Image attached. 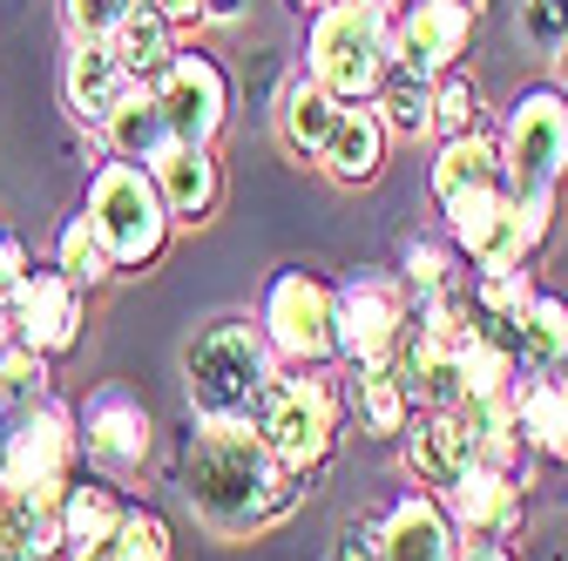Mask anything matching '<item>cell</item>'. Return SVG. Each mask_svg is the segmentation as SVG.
<instances>
[{"instance_id":"cell-1","label":"cell","mask_w":568,"mask_h":561,"mask_svg":"<svg viewBox=\"0 0 568 561\" xmlns=\"http://www.w3.org/2000/svg\"><path fill=\"white\" fill-rule=\"evenodd\" d=\"M176 487H183L190 514L217 541L271 534L305 501V480L271 460V447L257 440L251 419H196L183 434V453H176Z\"/></svg>"},{"instance_id":"cell-2","label":"cell","mask_w":568,"mask_h":561,"mask_svg":"<svg viewBox=\"0 0 568 561\" xmlns=\"http://www.w3.org/2000/svg\"><path fill=\"white\" fill-rule=\"evenodd\" d=\"M494 150H501V183L521 210V244L528 257H541L555 237L561 183H568V102L555 95V82H528L521 95H508Z\"/></svg>"},{"instance_id":"cell-3","label":"cell","mask_w":568,"mask_h":561,"mask_svg":"<svg viewBox=\"0 0 568 561\" xmlns=\"http://www.w3.org/2000/svg\"><path fill=\"white\" fill-rule=\"evenodd\" d=\"M277 373L257 318H210L183 338V399L196 419H251Z\"/></svg>"},{"instance_id":"cell-4","label":"cell","mask_w":568,"mask_h":561,"mask_svg":"<svg viewBox=\"0 0 568 561\" xmlns=\"http://www.w3.org/2000/svg\"><path fill=\"white\" fill-rule=\"evenodd\" d=\"M393 61V0H325L305 21V75L332 102H373Z\"/></svg>"},{"instance_id":"cell-5","label":"cell","mask_w":568,"mask_h":561,"mask_svg":"<svg viewBox=\"0 0 568 561\" xmlns=\"http://www.w3.org/2000/svg\"><path fill=\"white\" fill-rule=\"evenodd\" d=\"M251 427H257V440L271 447V460L284 473L312 480V473L332 467V453L345 440V386L332 379V366H318V373H277L271 392L251 412Z\"/></svg>"},{"instance_id":"cell-6","label":"cell","mask_w":568,"mask_h":561,"mask_svg":"<svg viewBox=\"0 0 568 561\" xmlns=\"http://www.w3.org/2000/svg\"><path fill=\"white\" fill-rule=\"evenodd\" d=\"M82 217H89V231L102 237V251H109L115 277H142V271H156V264H163V251H170V237H176L170 210H163V196H156L150 163H122V156L95 163L89 196H82Z\"/></svg>"},{"instance_id":"cell-7","label":"cell","mask_w":568,"mask_h":561,"mask_svg":"<svg viewBox=\"0 0 568 561\" xmlns=\"http://www.w3.org/2000/svg\"><path fill=\"white\" fill-rule=\"evenodd\" d=\"M257 332L271 345V359L284 373H318L338 366V345H332V285L305 264H277L264 277V298H257Z\"/></svg>"},{"instance_id":"cell-8","label":"cell","mask_w":568,"mask_h":561,"mask_svg":"<svg viewBox=\"0 0 568 561\" xmlns=\"http://www.w3.org/2000/svg\"><path fill=\"white\" fill-rule=\"evenodd\" d=\"M413 325V298L399 292L393 271H345L332 285V345H338V366H393L399 338Z\"/></svg>"},{"instance_id":"cell-9","label":"cell","mask_w":568,"mask_h":561,"mask_svg":"<svg viewBox=\"0 0 568 561\" xmlns=\"http://www.w3.org/2000/svg\"><path fill=\"white\" fill-rule=\"evenodd\" d=\"M82 473V447H75V406L61 392H48L41 406H28L8 440H0V494H61Z\"/></svg>"},{"instance_id":"cell-10","label":"cell","mask_w":568,"mask_h":561,"mask_svg":"<svg viewBox=\"0 0 568 561\" xmlns=\"http://www.w3.org/2000/svg\"><path fill=\"white\" fill-rule=\"evenodd\" d=\"M75 447H82V467L129 487L156 453V419H150V399L129 392V386H95L82 406H75Z\"/></svg>"},{"instance_id":"cell-11","label":"cell","mask_w":568,"mask_h":561,"mask_svg":"<svg viewBox=\"0 0 568 561\" xmlns=\"http://www.w3.org/2000/svg\"><path fill=\"white\" fill-rule=\"evenodd\" d=\"M150 95L163 102L176 143H210V150H217L224 129H231V115H237V82H231V68H224L217 54H203V48H176V61L150 82Z\"/></svg>"},{"instance_id":"cell-12","label":"cell","mask_w":568,"mask_h":561,"mask_svg":"<svg viewBox=\"0 0 568 561\" xmlns=\"http://www.w3.org/2000/svg\"><path fill=\"white\" fill-rule=\"evenodd\" d=\"M474 8L467 0H393V61L399 75H419V82H440L447 68H460L467 54V34H474Z\"/></svg>"},{"instance_id":"cell-13","label":"cell","mask_w":568,"mask_h":561,"mask_svg":"<svg viewBox=\"0 0 568 561\" xmlns=\"http://www.w3.org/2000/svg\"><path fill=\"white\" fill-rule=\"evenodd\" d=\"M82 325H89V298L68 285L54 264H34V271L21 277L14 305H8L14 345H28V353H41V359H68V353L82 345Z\"/></svg>"},{"instance_id":"cell-14","label":"cell","mask_w":568,"mask_h":561,"mask_svg":"<svg viewBox=\"0 0 568 561\" xmlns=\"http://www.w3.org/2000/svg\"><path fill=\"white\" fill-rule=\"evenodd\" d=\"M440 501H447L460 541H508L515 548V534L528 528V487L501 467H487V460H474Z\"/></svg>"},{"instance_id":"cell-15","label":"cell","mask_w":568,"mask_h":561,"mask_svg":"<svg viewBox=\"0 0 568 561\" xmlns=\"http://www.w3.org/2000/svg\"><path fill=\"white\" fill-rule=\"evenodd\" d=\"M373 534H379V561H454L460 554V528L447 501L426 494V487H406L386 514H373Z\"/></svg>"},{"instance_id":"cell-16","label":"cell","mask_w":568,"mask_h":561,"mask_svg":"<svg viewBox=\"0 0 568 561\" xmlns=\"http://www.w3.org/2000/svg\"><path fill=\"white\" fill-rule=\"evenodd\" d=\"M150 176H156V196H163L176 231H196V224H210L224 210V163H217L210 143H170L150 163Z\"/></svg>"},{"instance_id":"cell-17","label":"cell","mask_w":568,"mask_h":561,"mask_svg":"<svg viewBox=\"0 0 568 561\" xmlns=\"http://www.w3.org/2000/svg\"><path fill=\"white\" fill-rule=\"evenodd\" d=\"M399 453H406V480L426 487V494H447V487L480 460L460 412H413L406 434H399Z\"/></svg>"},{"instance_id":"cell-18","label":"cell","mask_w":568,"mask_h":561,"mask_svg":"<svg viewBox=\"0 0 568 561\" xmlns=\"http://www.w3.org/2000/svg\"><path fill=\"white\" fill-rule=\"evenodd\" d=\"M386 156H393V135H386L379 109L352 102V109H338V122H332V135H325V150H318L312 170H325L338 190H373L386 176Z\"/></svg>"},{"instance_id":"cell-19","label":"cell","mask_w":568,"mask_h":561,"mask_svg":"<svg viewBox=\"0 0 568 561\" xmlns=\"http://www.w3.org/2000/svg\"><path fill=\"white\" fill-rule=\"evenodd\" d=\"M122 89H129V68L115 61L109 41H68V54H61V102H68V115H75L89 135L122 102Z\"/></svg>"},{"instance_id":"cell-20","label":"cell","mask_w":568,"mask_h":561,"mask_svg":"<svg viewBox=\"0 0 568 561\" xmlns=\"http://www.w3.org/2000/svg\"><path fill=\"white\" fill-rule=\"evenodd\" d=\"M122 508H129V494H122V487L82 467L75 480L61 487V508H54V521H61V554H75V561H95V554H102V541L115 534Z\"/></svg>"},{"instance_id":"cell-21","label":"cell","mask_w":568,"mask_h":561,"mask_svg":"<svg viewBox=\"0 0 568 561\" xmlns=\"http://www.w3.org/2000/svg\"><path fill=\"white\" fill-rule=\"evenodd\" d=\"M95 143H102V156H122V163H156V156L176 143V135H170L163 102L142 89V82H129V89H122V102L102 115Z\"/></svg>"},{"instance_id":"cell-22","label":"cell","mask_w":568,"mask_h":561,"mask_svg":"<svg viewBox=\"0 0 568 561\" xmlns=\"http://www.w3.org/2000/svg\"><path fill=\"white\" fill-rule=\"evenodd\" d=\"M338 109L345 102H332L312 75H305V68H298V75L292 82H284L277 89V143H284V156H292V163H318V150H325V135H332V122H338Z\"/></svg>"},{"instance_id":"cell-23","label":"cell","mask_w":568,"mask_h":561,"mask_svg":"<svg viewBox=\"0 0 568 561\" xmlns=\"http://www.w3.org/2000/svg\"><path fill=\"white\" fill-rule=\"evenodd\" d=\"M515 419H521L535 460L568 467V366L535 373V379H515Z\"/></svg>"},{"instance_id":"cell-24","label":"cell","mask_w":568,"mask_h":561,"mask_svg":"<svg viewBox=\"0 0 568 561\" xmlns=\"http://www.w3.org/2000/svg\"><path fill=\"white\" fill-rule=\"evenodd\" d=\"M345 419H359L366 440H399L406 419H413V399L399 386L393 366H345Z\"/></svg>"},{"instance_id":"cell-25","label":"cell","mask_w":568,"mask_h":561,"mask_svg":"<svg viewBox=\"0 0 568 561\" xmlns=\"http://www.w3.org/2000/svg\"><path fill=\"white\" fill-rule=\"evenodd\" d=\"M501 183V150H494V129H467V135H447L426 163V190H434V210L467 196V190H487Z\"/></svg>"},{"instance_id":"cell-26","label":"cell","mask_w":568,"mask_h":561,"mask_svg":"<svg viewBox=\"0 0 568 561\" xmlns=\"http://www.w3.org/2000/svg\"><path fill=\"white\" fill-rule=\"evenodd\" d=\"M568 366V298L561 292H535V305L515 325V379L555 373Z\"/></svg>"},{"instance_id":"cell-27","label":"cell","mask_w":568,"mask_h":561,"mask_svg":"<svg viewBox=\"0 0 568 561\" xmlns=\"http://www.w3.org/2000/svg\"><path fill=\"white\" fill-rule=\"evenodd\" d=\"M109 48H115V61L129 68V82H142V89H150L156 75H163V68L176 61V48H183V34L150 8V0H142V8L135 14H122V28L109 34Z\"/></svg>"},{"instance_id":"cell-28","label":"cell","mask_w":568,"mask_h":561,"mask_svg":"<svg viewBox=\"0 0 568 561\" xmlns=\"http://www.w3.org/2000/svg\"><path fill=\"white\" fill-rule=\"evenodd\" d=\"M467 257L447 244V237H406V251H399V292L413 298V305H440L454 285H467Z\"/></svg>"},{"instance_id":"cell-29","label":"cell","mask_w":568,"mask_h":561,"mask_svg":"<svg viewBox=\"0 0 568 561\" xmlns=\"http://www.w3.org/2000/svg\"><path fill=\"white\" fill-rule=\"evenodd\" d=\"M48 264H54L82 298H95L109 277H115V264H109V251H102V237L89 231L82 210H68V217H61V231H54V257H48Z\"/></svg>"},{"instance_id":"cell-30","label":"cell","mask_w":568,"mask_h":561,"mask_svg":"<svg viewBox=\"0 0 568 561\" xmlns=\"http://www.w3.org/2000/svg\"><path fill=\"white\" fill-rule=\"evenodd\" d=\"M373 109H379V122H386L393 143H426V135H434V82H419V75L386 68Z\"/></svg>"},{"instance_id":"cell-31","label":"cell","mask_w":568,"mask_h":561,"mask_svg":"<svg viewBox=\"0 0 568 561\" xmlns=\"http://www.w3.org/2000/svg\"><path fill=\"white\" fill-rule=\"evenodd\" d=\"M95 561H183V554H176V534H170V521H163L156 508L129 501L122 521H115V534L102 541Z\"/></svg>"},{"instance_id":"cell-32","label":"cell","mask_w":568,"mask_h":561,"mask_svg":"<svg viewBox=\"0 0 568 561\" xmlns=\"http://www.w3.org/2000/svg\"><path fill=\"white\" fill-rule=\"evenodd\" d=\"M467 129H487V95H480V82L467 75V68H447V75L434 82V143L467 135Z\"/></svg>"},{"instance_id":"cell-33","label":"cell","mask_w":568,"mask_h":561,"mask_svg":"<svg viewBox=\"0 0 568 561\" xmlns=\"http://www.w3.org/2000/svg\"><path fill=\"white\" fill-rule=\"evenodd\" d=\"M0 392H8V406L14 412H28V406H41L48 392H54V359H41V353H28V345H0Z\"/></svg>"},{"instance_id":"cell-34","label":"cell","mask_w":568,"mask_h":561,"mask_svg":"<svg viewBox=\"0 0 568 561\" xmlns=\"http://www.w3.org/2000/svg\"><path fill=\"white\" fill-rule=\"evenodd\" d=\"M142 0H61V28L68 41H109L122 28V14H135Z\"/></svg>"},{"instance_id":"cell-35","label":"cell","mask_w":568,"mask_h":561,"mask_svg":"<svg viewBox=\"0 0 568 561\" xmlns=\"http://www.w3.org/2000/svg\"><path fill=\"white\" fill-rule=\"evenodd\" d=\"M521 41L555 54L568 41V0H521Z\"/></svg>"},{"instance_id":"cell-36","label":"cell","mask_w":568,"mask_h":561,"mask_svg":"<svg viewBox=\"0 0 568 561\" xmlns=\"http://www.w3.org/2000/svg\"><path fill=\"white\" fill-rule=\"evenodd\" d=\"M34 271V251H28V237H14V231H0V305H14V292H21V277Z\"/></svg>"},{"instance_id":"cell-37","label":"cell","mask_w":568,"mask_h":561,"mask_svg":"<svg viewBox=\"0 0 568 561\" xmlns=\"http://www.w3.org/2000/svg\"><path fill=\"white\" fill-rule=\"evenodd\" d=\"M325 561H379V534H373V514H352L345 528H338V541H332V554Z\"/></svg>"},{"instance_id":"cell-38","label":"cell","mask_w":568,"mask_h":561,"mask_svg":"<svg viewBox=\"0 0 568 561\" xmlns=\"http://www.w3.org/2000/svg\"><path fill=\"white\" fill-rule=\"evenodd\" d=\"M150 8H156L176 34H196V28H203V0H150Z\"/></svg>"},{"instance_id":"cell-39","label":"cell","mask_w":568,"mask_h":561,"mask_svg":"<svg viewBox=\"0 0 568 561\" xmlns=\"http://www.w3.org/2000/svg\"><path fill=\"white\" fill-rule=\"evenodd\" d=\"M251 14V0H203V28H237Z\"/></svg>"},{"instance_id":"cell-40","label":"cell","mask_w":568,"mask_h":561,"mask_svg":"<svg viewBox=\"0 0 568 561\" xmlns=\"http://www.w3.org/2000/svg\"><path fill=\"white\" fill-rule=\"evenodd\" d=\"M454 561H521L508 541H460V554Z\"/></svg>"},{"instance_id":"cell-41","label":"cell","mask_w":568,"mask_h":561,"mask_svg":"<svg viewBox=\"0 0 568 561\" xmlns=\"http://www.w3.org/2000/svg\"><path fill=\"white\" fill-rule=\"evenodd\" d=\"M548 61H555V95H561V102H568V41H561V48H555V54H548Z\"/></svg>"},{"instance_id":"cell-42","label":"cell","mask_w":568,"mask_h":561,"mask_svg":"<svg viewBox=\"0 0 568 561\" xmlns=\"http://www.w3.org/2000/svg\"><path fill=\"white\" fill-rule=\"evenodd\" d=\"M0 554H14V521H8V494H0Z\"/></svg>"},{"instance_id":"cell-43","label":"cell","mask_w":568,"mask_h":561,"mask_svg":"<svg viewBox=\"0 0 568 561\" xmlns=\"http://www.w3.org/2000/svg\"><path fill=\"white\" fill-rule=\"evenodd\" d=\"M14 419H21V412L8 406V392H0V440H8V427H14Z\"/></svg>"},{"instance_id":"cell-44","label":"cell","mask_w":568,"mask_h":561,"mask_svg":"<svg viewBox=\"0 0 568 561\" xmlns=\"http://www.w3.org/2000/svg\"><path fill=\"white\" fill-rule=\"evenodd\" d=\"M284 8H292V14H305V21H312V14L325 8V0H284Z\"/></svg>"},{"instance_id":"cell-45","label":"cell","mask_w":568,"mask_h":561,"mask_svg":"<svg viewBox=\"0 0 568 561\" xmlns=\"http://www.w3.org/2000/svg\"><path fill=\"white\" fill-rule=\"evenodd\" d=\"M8 338H14V332H8V305H0V345H8Z\"/></svg>"},{"instance_id":"cell-46","label":"cell","mask_w":568,"mask_h":561,"mask_svg":"<svg viewBox=\"0 0 568 561\" xmlns=\"http://www.w3.org/2000/svg\"><path fill=\"white\" fill-rule=\"evenodd\" d=\"M0 561H48V554H0Z\"/></svg>"},{"instance_id":"cell-47","label":"cell","mask_w":568,"mask_h":561,"mask_svg":"<svg viewBox=\"0 0 568 561\" xmlns=\"http://www.w3.org/2000/svg\"><path fill=\"white\" fill-rule=\"evenodd\" d=\"M61 561H75V554H61Z\"/></svg>"}]
</instances>
